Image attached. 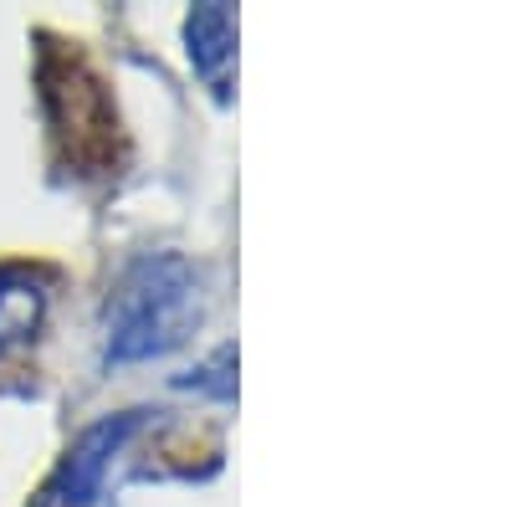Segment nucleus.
Instances as JSON below:
<instances>
[{
  "instance_id": "f257e3e1",
  "label": "nucleus",
  "mask_w": 512,
  "mask_h": 507,
  "mask_svg": "<svg viewBox=\"0 0 512 507\" xmlns=\"http://www.w3.org/2000/svg\"><path fill=\"white\" fill-rule=\"evenodd\" d=\"M200 277L175 251H144L128 262L103 318V354L108 364H144L180 349L200 323Z\"/></svg>"
},
{
  "instance_id": "f03ea898",
  "label": "nucleus",
  "mask_w": 512,
  "mask_h": 507,
  "mask_svg": "<svg viewBox=\"0 0 512 507\" xmlns=\"http://www.w3.org/2000/svg\"><path fill=\"white\" fill-rule=\"evenodd\" d=\"M139 426H144L139 410L108 415V420H98V426H88L77 436V446L57 461V472H52V482H47V492H41L36 507H103L108 502V477L123 461V446L134 441Z\"/></svg>"
},
{
  "instance_id": "7ed1b4c3",
  "label": "nucleus",
  "mask_w": 512,
  "mask_h": 507,
  "mask_svg": "<svg viewBox=\"0 0 512 507\" xmlns=\"http://www.w3.org/2000/svg\"><path fill=\"white\" fill-rule=\"evenodd\" d=\"M41 313H47V287L31 272L0 267V354L31 344L41 328Z\"/></svg>"
}]
</instances>
